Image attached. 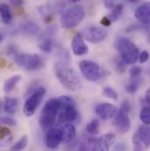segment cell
Instances as JSON below:
<instances>
[{"label":"cell","instance_id":"2","mask_svg":"<svg viewBox=\"0 0 150 151\" xmlns=\"http://www.w3.org/2000/svg\"><path fill=\"white\" fill-rule=\"evenodd\" d=\"M59 111L60 101L58 99H51L45 104L39 118V123L43 130L48 131L52 128L58 119Z\"/></svg>","mask_w":150,"mask_h":151},{"label":"cell","instance_id":"20","mask_svg":"<svg viewBox=\"0 0 150 151\" xmlns=\"http://www.w3.org/2000/svg\"><path fill=\"white\" fill-rule=\"evenodd\" d=\"M141 79L139 77L132 78L131 81L129 82V83L126 86V92L129 93V94H132V95L134 94L138 91V89H139V87L141 85Z\"/></svg>","mask_w":150,"mask_h":151},{"label":"cell","instance_id":"37","mask_svg":"<svg viewBox=\"0 0 150 151\" xmlns=\"http://www.w3.org/2000/svg\"><path fill=\"white\" fill-rule=\"evenodd\" d=\"M9 3L11 5L14 7H20L24 4V0H9Z\"/></svg>","mask_w":150,"mask_h":151},{"label":"cell","instance_id":"14","mask_svg":"<svg viewBox=\"0 0 150 151\" xmlns=\"http://www.w3.org/2000/svg\"><path fill=\"white\" fill-rule=\"evenodd\" d=\"M134 17L145 26L150 25V2L141 4L134 12Z\"/></svg>","mask_w":150,"mask_h":151},{"label":"cell","instance_id":"43","mask_svg":"<svg viewBox=\"0 0 150 151\" xmlns=\"http://www.w3.org/2000/svg\"><path fill=\"white\" fill-rule=\"evenodd\" d=\"M149 42H150V34H149Z\"/></svg>","mask_w":150,"mask_h":151},{"label":"cell","instance_id":"33","mask_svg":"<svg viewBox=\"0 0 150 151\" xmlns=\"http://www.w3.org/2000/svg\"><path fill=\"white\" fill-rule=\"evenodd\" d=\"M149 59V53L146 50H143L139 55V61L141 63H145Z\"/></svg>","mask_w":150,"mask_h":151},{"label":"cell","instance_id":"26","mask_svg":"<svg viewBox=\"0 0 150 151\" xmlns=\"http://www.w3.org/2000/svg\"><path fill=\"white\" fill-rule=\"evenodd\" d=\"M140 119L144 125H150V106H144L140 112Z\"/></svg>","mask_w":150,"mask_h":151},{"label":"cell","instance_id":"8","mask_svg":"<svg viewBox=\"0 0 150 151\" xmlns=\"http://www.w3.org/2000/svg\"><path fill=\"white\" fill-rule=\"evenodd\" d=\"M45 94L46 89L44 87H39L27 99L23 107V113L27 117H32L35 113L45 97Z\"/></svg>","mask_w":150,"mask_h":151},{"label":"cell","instance_id":"29","mask_svg":"<svg viewBox=\"0 0 150 151\" xmlns=\"http://www.w3.org/2000/svg\"><path fill=\"white\" fill-rule=\"evenodd\" d=\"M126 63L123 61L122 58H118L116 61H115V68H116V70L119 73H123L126 71Z\"/></svg>","mask_w":150,"mask_h":151},{"label":"cell","instance_id":"11","mask_svg":"<svg viewBox=\"0 0 150 151\" xmlns=\"http://www.w3.org/2000/svg\"><path fill=\"white\" fill-rule=\"evenodd\" d=\"M95 112L97 113V115L106 120V119H113L114 118L117 113L118 112V108L110 103H102V104H98L96 108H95Z\"/></svg>","mask_w":150,"mask_h":151},{"label":"cell","instance_id":"36","mask_svg":"<svg viewBox=\"0 0 150 151\" xmlns=\"http://www.w3.org/2000/svg\"><path fill=\"white\" fill-rule=\"evenodd\" d=\"M126 149H127V147L125 143H118L114 146L113 151H126Z\"/></svg>","mask_w":150,"mask_h":151},{"label":"cell","instance_id":"35","mask_svg":"<svg viewBox=\"0 0 150 151\" xmlns=\"http://www.w3.org/2000/svg\"><path fill=\"white\" fill-rule=\"evenodd\" d=\"M115 134H113V133H110V134H107L106 135H105V137L103 138L109 145H111V144H113V142H114V141H115Z\"/></svg>","mask_w":150,"mask_h":151},{"label":"cell","instance_id":"1","mask_svg":"<svg viewBox=\"0 0 150 151\" xmlns=\"http://www.w3.org/2000/svg\"><path fill=\"white\" fill-rule=\"evenodd\" d=\"M55 74L60 83L70 91H79L82 89V81L75 70L68 63L57 62L55 64Z\"/></svg>","mask_w":150,"mask_h":151},{"label":"cell","instance_id":"23","mask_svg":"<svg viewBox=\"0 0 150 151\" xmlns=\"http://www.w3.org/2000/svg\"><path fill=\"white\" fill-rule=\"evenodd\" d=\"M123 9H124L123 4H116V5L114 6V8L113 9L112 13H111V14H109V15L107 16V17H108V19H109L112 22H113V21H116V20L120 17V15L122 14Z\"/></svg>","mask_w":150,"mask_h":151},{"label":"cell","instance_id":"18","mask_svg":"<svg viewBox=\"0 0 150 151\" xmlns=\"http://www.w3.org/2000/svg\"><path fill=\"white\" fill-rule=\"evenodd\" d=\"M0 13H1V19L4 24L8 25L11 22L12 19V14L11 12V9L8 4H1L0 6Z\"/></svg>","mask_w":150,"mask_h":151},{"label":"cell","instance_id":"13","mask_svg":"<svg viewBox=\"0 0 150 151\" xmlns=\"http://www.w3.org/2000/svg\"><path fill=\"white\" fill-rule=\"evenodd\" d=\"M71 48H72L74 55H78V56L84 55L88 53L89 51L88 46L85 44L83 40V37L81 33H76L74 35V37L72 39V42H71Z\"/></svg>","mask_w":150,"mask_h":151},{"label":"cell","instance_id":"42","mask_svg":"<svg viewBox=\"0 0 150 151\" xmlns=\"http://www.w3.org/2000/svg\"><path fill=\"white\" fill-rule=\"evenodd\" d=\"M71 3H77V2H79V1H81V0H70Z\"/></svg>","mask_w":150,"mask_h":151},{"label":"cell","instance_id":"4","mask_svg":"<svg viewBox=\"0 0 150 151\" xmlns=\"http://www.w3.org/2000/svg\"><path fill=\"white\" fill-rule=\"evenodd\" d=\"M60 111L58 114L59 123H72L78 118V112L75 108V100L70 96H60Z\"/></svg>","mask_w":150,"mask_h":151},{"label":"cell","instance_id":"28","mask_svg":"<svg viewBox=\"0 0 150 151\" xmlns=\"http://www.w3.org/2000/svg\"><path fill=\"white\" fill-rule=\"evenodd\" d=\"M103 95L105 97L108 98V99H113V100H117L118 97L117 91L114 89H113L112 87H110V86H106V87H105L103 89Z\"/></svg>","mask_w":150,"mask_h":151},{"label":"cell","instance_id":"12","mask_svg":"<svg viewBox=\"0 0 150 151\" xmlns=\"http://www.w3.org/2000/svg\"><path fill=\"white\" fill-rule=\"evenodd\" d=\"M62 142V132L60 128H51L46 134V144L47 148L55 150Z\"/></svg>","mask_w":150,"mask_h":151},{"label":"cell","instance_id":"30","mask_svg":"<svg viewBox=\"0 0 150 151\" xmlns=\"http://www.w3.org/2000/svg\"><path fill=\"white\" fill-rule=\"evenodd\" d=\"M133 151H143V143L138 138L136 134L133 137Z\"/></svg>","mask_w":150,"mask_h":151},{"label":"cell","instance_id":"31","mask_svg":"<svg viewBox=\"0 0 150 151\" xmlns=\"http://www.w3.org/2000/svg\"><path fill=\"white\" fill-rule=\"evenodd\" d=\"M141 72H142V70L140 66H133L129 70V75L131 76L132 78L140 77V76L141 75Z\"/></svg>","mask_w":150,"mask_h":151},{"label":"cell","instance_id":"27","mask_svg":"<svg viewBox=\"0 0 150 151\" xmlns=\"http://www.w3.org/2000/svg\"><path fill=\"white\" fill-rule=\"evenodd\" d=\"M39 47L44 53H50L53 47V40L50 39H45L39 44Z\"/></svg>","mask_w":150,"mask_h":151},{"label":"cell","instance_id":"16","mask_svg":"<svg viewBox=\"0 0 150 151\" xmlns=\"http://www.w3.org/2000/svg\"><path fill=\"white\" fill-rule=\"evenodd\" d=\"M135 134L141 141L145 148L149 149L150 147V125H144L140 127Z\"/></svg>","mask_w":150,"mask_h":151},{"label":"cell","instance_id":"17","mask_svg":"<svg viewBox=\"0 0 150 151\" xmlns=\"http://www.w3.org/2000/svg\"><path fill=\"white\" fill-rule=\"evenodd\" d=\"M19 102L17 99L14 98H10V97H5L4 100V111L5 113L13 114L16 113L18 109Z\"/></svg>","mask_w":150,"mask_h":151},{"label":"cell","instance_id":"24","mask_svg":"<svg viewBox=\"0 0 150 151\" xmlns=\"http://www.w3.org/2000/svg\"><path fill=\"white\" fill-rule=\"evenodd\" d=\"M28 142V138L27 135H24L23 137L20 138L19 142H17L11 149V151H22L24 150L27 145Z\"/></svg>","mask_w":150,"mask_h":151},{"label":"cell","instance_id":"9","mask_svg":"<svg viewBox=\"0 0 150 151\" xmlns=\"http://www.w3.org/2000/svg\"><path fill=\"white\" fill-rule=\"evenodd\" d=\"M79 69L83 77L90 82H97L100 78V67L93 61L83 60L79 63Z\"/></svg>","mask_w":150,"mask_h":151},{"label":"cell","instance_id":"32","mask_svg":"<svg viewBox=\"0 0 150 151\" xmlns=\"http://www.w3.org/2000/svg\"><path fill=\"white\" fill-rule=\"evenodd\" d=\"M1 123L5 126H10V127H14L16 126V120L12 119L11 117H2L1 118Z\"/></svg>","mask_w":150,"mask_h":151},{"label":"cell","instance_id":"38","mask_svg":"<svg viewBox=\"0 0 150 151\" xmlns=\"http://www.w3.org/2000/svg\"><path fill=\"white\" fill-rule=\"evenodd\" d=\"M15 52H16V47H15V46H13V45H9V46H7V47H6V53H7V55H13Z\"/></svg>","mask_w":150,"mask_h":151},{"label":"cell","instance_id":"6","mask_svg":"<svg viewBox=\"0 0 150 151\" xmlns=\"http://www.w3.org/2000/svg\"><path fill=\"white\" fill-rule=\"evenodd\" d=\"M85 12L81 5H75L66 10L61 16V25L65 29H70L79 26L83 18Z\"/></svg>","mask_w":150,"mask_h":151},{"label":"cell","instance_id":"5","mask_svg":"<svg viewBox=\"0 0 150 151\" xmlns=\"http://www.w3.org/2000/svg\"><path fill=\"white\" fill-rule=\"evenodd\" d=\"M131 111V104L129 100L126 99L121 103L117 115L113 118V125L120 134H126L131 129V119L129 113Z\"/></svg>","mask_w":150,"mask_h":151},{"label":"cell","instance_id":"39","mask_svg":"<svg viewBox=\"0 0 150 151\" xmlns=\"http://www.w3.org/2000/svg\"><path fill=\"white\" fill-rule=\"evenodd\" d=\"M104 27H109L111 26L112 24V21L108 19V17H104L102 19H101V22H100Z\"/></svg>","mask_w":150,"mask_h":151},{"label":"cell","instance_id":"3","mask_svg":"<svg viewBox=\"0 0 150 151\" xmlns=\"http://www.w3.org/2000/svg\"><path fill=\"white\" fill-rule=\"evenodd\" d=\"M114 47L126 64H134L139 60V48L128 39L124 37L118 39L114 43Z\"/></svg>","mask_w":150,"mask_h":151},{"label":"cell","instance_id":"21","mask_svg":"<svg viewBox=\"0 0 150 151\" xmlns=\"http://www.w3.org/2000/svg\"><path fill=\"white\" fill-rule=\"evenodd\" d=\"M22 29L25 33L28 35H37L39 32V27L33 21H27V23H25L22 27Z\"/></svg>","mask_w":150,"mask_h":151},{"label":"cell","instance_id":"40","mask_svg":"<svg viewBox=\"0 0 150 151\" xmlns=\"http://www.w3.org/2000/svg\"><path fill=\"white\" fill-rule=\"evenodd\" d=\"M145 102H146V104H148V106H150V87L148 88V90L146 91V93H145Z\"/></svg>","mask_w":150,"mask_h":151},{"label":"cell","instance_id":"19","mask_svg":"<svg viewBox=\"0 0 150 151\" xmlns=\"http://www.w3.org/2000/svg\"><path fill=\"white\" fill-rule=\"evenodd\" d=\"M20 80H21V76L19 75H14L11 77L8 78L4 83V91L5 92L11 91L16 87V85L19 83V82Z\"/></svg>","mask_w":150,"mask_h":151},{"label":"cell","instance_id":"41","mask_svg":"<svg viewBox=\"0 0 150 151\" xmlns=\"http://www.w3.org/2000/svg\"><path fill=\"white\" fill-rule=\"evenodd\" d=\"M127 2H129V3H133V4H134V3H137L139 0H126Z\"/></svg>","mask_w":150,"mask_h":151},{"label":"cell","instance_id":"15","mask_svg":"<svg viewBox=\"0 0 150 151\" xmlns=\"http://www.w3.org/2000/svg\"><path fill=\"white\" fill-rule=\"evenodd\" d=\"M62 132V142L64 143H69L75 139L76 135V129L75 126L71 123H64L60 127Z\"/></svg>","mask_w":150,"mask_h":151},{"label":"cell","instance_id":"10","mask_svg":"<svg viewBox=\"0 0 150 151\" xmlns=\"http://www.w3.org/2000/svg\"><path fill=\"white\" fill-rule=\"evenodd\" d=\"M81 34L83 39L91 43H99L107 36V32L104 28L96 26H91L84 28Z\"/></svg>","mask_w":150,"mask_h":151},{"label":"cell","instance_id":"25","mask_svg":"<svg viewBox=\"0 0 150 151\" xmlns=\"http://www.w3.org/2000/svg\"><path fill=\"white\" fill-rule=\"evenodd\" d=\"M92 151H109V144L103 139H98L93 144Z\"/></svg>","mask_w":150,"mask_h":151},{"label":"cell","instance_id":"7","mask_svg":"<svg viewBox=\"0 0 150 151\" xmlns=\"http://www.w3.org/2000/svg\"><path fill=\"white\" fill-rule=\"evenodd\" d=\"M15 63L27 71H34L42 67L43 62L36 54H19L15 56Z\"/></svg>","mask_w":150,"mask_h":151},{"label":"cell","instance_id":"34","mask_svg":"<svg viewBox=\"0 0 150 151\" xmlns=\"http://www.w3.org/2000/svg\"><path fill=\"white\" fill-rule=\"evenodd\" d=\"M11 134V130L6 127H1V129H0V138L3 140L4 139L5 137H7L8 135Z\"/></svg>","mask_w":150,"mask_h":151},{"label":"cell","instance_id":"22","mask_svg":"<svg viewBox=\"0 0 150 151\" xmlns=\"http://www.w3.org/2000/svg\"><path fill=\"white\" fill-rule=\"evenodd\" d=\"M86 132L91 135H96L99 132V121L97 119L90 120L86 126Z\"/></svg>","mask_w":150,"mask_h":151}]
</instances>
